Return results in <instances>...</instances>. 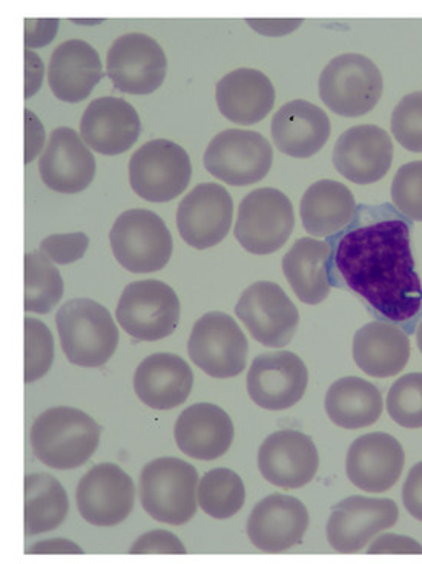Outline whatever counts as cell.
<instances>
[{
    "mask_svg": "<svg viewBox=\"0 0 422 564\" xmlns=\"http://www.w3.org/2000/svg\"><path fill=\"white\" fill-rule=\"evenodd\" d=\"M334 262L347 288L386 319L405 323L421 312L422 282L408 223L380 219L350 230L339 240Z\"/></svg>",
    "mask_w": 422,
    "mask_h": 564,
    "instance_id": "6da1fadb",
    "label": "cell"
},
{
    "mask_svg": "<svg viewBox=\"0 0 422 564\" xmlns=\"http://www.w3.org/2000/svg\"><path fill=\"white\" fill-rule=\"evenodd\" d=\"M101 426L84 411L54 406L43 411L31 429V448L43 465L76 469L86 464L100 444Z\"/></svg>",
    "mask_w": 422,
    "mask_h": 564,
    "instance_id": "7a4b0ae2",
    "label": "cell"
},
{
    "mask_svg": "<svg viewBox=\"0 0 422 564\" xmlns=\"http://www.w3.org/2000/svg\"><path fill=\"white\" fill-rule=\"evenodd\" d=\"M56 324L62 350L74 366H105L119 346V330L111 313L96 301H68L58 308Z\"/></svg>",
    "mask_w": 422,
    "mask_h": 564,
    "instance_id": "3957f363",
    "label": "cell"
},
{
    "mask_svg": "<svg viewBox=\"0 0 422 564\" xmlns=\"http://www.w3.org/2000/svg\"><path fill=\"white\" fill-rule=\"evenodd\" d=\"M198 473L177 457H160L144 466L140 500L144 511L160 523L182 527L197 512Z\"/></svg>",
    "mask_w": 422,
    "mask_h": 564,
    "instance_id": "277c9868",
    "label": "cell"
},
{
    "mask_svg": "<svg viewBox=\"0 0 422 564\" xmlns=\"http://www.w3.org/2000/svg\"><path fill=\"white\" fill-rule=\"evenodd\" d=\"M382 74L363 54H342L323 69L320 97L332 112L342 117H361L374 111L382 96Z\"/></svg>",
    "mask_w": 422,
    "mask_h": 564,
    "instance_id": "5b68a950",
    "label": "cell"
},
{
    "mask_svg": "<svg viewBox=\"0 0 422 564\" xmlns=\"http://www.w3.org/2000/svg\"><path fill=\"white\" fill-rule=\"evenodd\" d=\"M109 242L116 260L131 273L165 269L174 250L165 221L147 209L123 212L109 232Z\"/></svg>",
    "mask_w": 422,
    "mask_h": 564,
    "instance_id": "8992f818",
    "label": "cell"
},
{
    "mask_svg": "<svg viewBox=\"0 0 422 564\" xmlns=\"http://www.w3.org/2000/svg\"><path fill=\"white\" fill-rule=\"evenodd\" d=\"M193 164L185 149L174 141L158 139L137 149L129 160V183L140 198L167 203L190 186Z\"/></svg>",
    "mask_w": 422,
    "mask_h": 564,
    "instance_id": "52a82bcc",
    "label": "cell"
},
{
    "mask_svg": "<svg viewBox=\"0 0 422 564\" xmlns=\"http://www.w3.org/2000/svg\"><path fill=\"white\" fill-rule=\"evenodd\" d=\"M295 227L294 206L286 194L273 187L252 191L238 207L237 241L253 254L277 252Z\"/></svg>",
    "mask_w": 422,
    "mask_h": 564,
    "instance_id": "ba28073f",
    "label": "cell"
},
{
    "mask_svg": "<svg viewBox=\"0 0 422 564\" xmlns=\"http://www.w3.org/2000/svg\"><path fill=\"white\" fill-rule=\"evenodd\" d=\"M116 317L123 330L137 340L165 339L178 325L177 293L158 280L131 282L120 296Z\"/></svg>",
    "mask_w": 422,
    "mask_h": 564,
    "instance_id": "9c48e42d",
    "label": "cell"
},
{
    "mask_svg": "<svg viewBox=\"0 0 422 564\" xmlns=\"http://www.w3.org/2000/svg\"><path fill=\"white\" fill-rule=\"evenodd\" d=\"M187 352L210 378L229 379L244 373L248 366L249 344L232 316L209 312L194 324Z\"/></svg>",
    "mask_w": 422,
    "mask_h": 564,
    "instance_id": "30bf717a",
    "label": "cell"
},
{
    "mask_svg": "<svg viewBox=\"0 0 422 564\" xmlns=\"http://www.w3.org/2000/svg\"><path fill=\"white\" fill-rule=\"evenodd\" d=\"M203 160L206 171L215 178L245 187L261 182L269 174L273 149L260 132L226 129L210 140Z\"/></svg>",
    "mask_w": 422,
    "mask_h": 564,
    "instance_id": "8fae6325",
    "label": "cell"
},
{
    "mask_svg": "<svg viewBox=\"0 0 422 564\" xmlns=\"http://www.w3.org/2000/svg\"><path fill=\"white\" fill-rule=\"evenodd\" d=\"M236 313L252 338L266 347H286L299 330V308L275 282L249 285L238 300Z\"/></svg>",
    "mask_w": 422,
    "mask_h": 564,
    "instance_id": "7c38bea8",
    "label": "cell"
},
{
    "mask_svg": "<svg viewBox=\"0 0 422 564\" xmlns=\"http://www.w3.org/2000/svg\"><path fill=\"white\" fill-rule=\"evenodd\" d=\"M166 70L165 51L148 34L120 35L108 50L107 76L125 94L148 96L158 91Z\"/></svg>",
    "mask_w": 422,
    "mask_h": 564,
    "instance_id": "4fadbf2b",
    "label": "cell"
},
{
    "mask_svg": "<svg viewBox=\"0 0 422 564\" xmlns=\"http://www.w3.org/2000/svg\"><path fill=\"white\" fill-rule=\"evenodd\" d=\"M134 481L120 466L100 464L82 477L77 509L93 527L111 528L125 522L134 508Z\"/></svg>",
    "mask_w": 422,
    "mask_h": 564,
    "instance_id": "5bb4252c",
    "label": "cell"
},
{
    "mask_svg": "<svg viewBox=\"0 0 422 564\" xmlns=\"http://www.w3.org/2000/svg\"><path fill=\"white\" fill-rule=\"evenodd\" d=\"M232 217V197L221 184H198L178 205L180 237L194 249H210L228 237Z\"/></svg>",
    "mask_w": 422,
    "mask_h": 564,
    "instance_id": "9a60e30c",
    "label": "cell"
},
{
    "mask_svg": "<svg viewBox=\"0 0 422 564\" xmlns=\"http://www.w3.org/2000/svg\"><path fill=\"white\" fill-rule=\"evenodd\" d=\"M307 383V367L292 351L264 352L249 368L248 393L264 410L292 409L303 399Z\"/></svg>",
    "mask_w": 422,
    "mask_h": 564,
    "instance_id": "2e32d148",
    "label": "cell"
},
{
    "mask_svg": "<svg viewBox=\"0 0 422 564\" xmlns=\"http://www.w3.org/2000/svg\"><path fill=\"white\" fill-rule=\"evenodd\" d=\"M400 519L392 499L351 496L332 508L327 540L335 551L354 554L367 546L375 535L393 528Z\"/></svg>",
    "mask_w": 422,
    "mask_h": 564,
    "instance_id": "e0dca14e",
    "label": "cell"
},
{
    "mask_svg": "<svg viewBox=\"0 0 422 564\" xmlns=\"http://www.w3.org/2000/svg\"><path fill=\"white\" fill-rule=\"evenodd\" d=\"M318 449L306 434L281 430L271 434L258 452V468L269 484L299 489L314 480L318 471Z\"/></svg>",
    "mask_w": 422,
    "mask_h": 564,
    "instance_id": "ac0fdd59",
    "label": "cell"
},
{
    "mask_svg": "<svg viewBox=\"0 0 422 564\" xmlns=\"http://www.w3.org/2000/svg\"><path fill=\"white\" fill-rule=\"evenodd\" d=\"M393 162V143L385 129L359 124L344 131L334 148L335 170L355 184L385 178Z\"/></svg>",
    "mask_w": 422,
    "mask_h": 564,
    "instance_id": "d6986e66",
    "label": "cell"
},
{
    "mask_svg": "<svg viewBox=\"0 0 422 564\" xmlns=\"http://www.w3.org/2000/svg\"><path fill=\"white\" fill-rule=\"evenodd\" d=\"M39 172L50 189L58 194H79L96 176V159L74 129L62 127L51 132L39 160Z\"/></svg>",
    "mask_w": 422,
    "mask_h": 564,
    "instance_id": "ffe728a7",
    "label": "cell"
},
{
    "mask_svg": "<svg viewBox=\"0 0 422 564\" xmlns=\"http://www.w3.org/2000/svg\"><path fill=\"white\" fill-rule=\"evenodd\" d=\"M404 462V449L397 438L386 433H370L350 445L346 473L361 491L386 492L400 480Z\"/></svg>",
    "mask_w": 422,
    "mask_h": 564,
    "instance_id": "44dd1931",
    "label": "cell"
},
{
    "mask_svg": "<svg viewBox=\"0 0 422 564\" xmlns=\"http://www.w3.org/2000/svg\"><path fill=\"white\" fill-rule=\"evenodd\" d=\"M142 123L134 106L117 97H101L88 105L80 121L86 147L101 155H119L134 147Z\"/></svg>",
    "mask_w": 422,
    "mask_h": 564,
    "instance_id": "7402d4cb",
    "label": "cell"
},
{
    "mask_svg": "<svg viewBox=\"0 0 422 564\" xmlns=\"http://www.w3.org/2000/svg\"><path fill=\"white\" fill-rule=\"evenodd\" d=\"M309 512L299 499L272 494L253 508L248 520V536L257 550L284 552L303 542Z\"/></svg>",
    "mask_w": 422,
    "mask_h": 564,
    "instance_id": "603a6c76",
    "label": "cell"
},
{
    "mask_svg": "<svg viewBox=\"0 0 422 564\" xmlns=\"http://www.w3.org/2000/svg\"><path fill=\"white\" fill-rule=\"evenodd\" d=\"M180 452L197 460H215L229 452L236 429L232 419L214 403H195L175 423Z\"/></svg>",
    "mask_w": 422,
    "mask_h": 564,
    "instance_id": "cb8c5ba5",
    "label": "cell"
},
{
    "mask_svg": "<svg viewBox=\"0 0 422 564\" xmlns=\"http://www.w3.org/2000/svg\"><path fill=\"white\" fill-rule=\"evenodd\" d=\"M104 77L99 53L88 42L72 39L51 54L48 84L58 100L79 104L91 96Z\"/></svg>",
    "mask_w": 422,
    "mask_h": 564,
    "instance_id": "d4e9b609",
    "label": "cell"
},
{
    "mask_svg": "<svg viewBox=\"0 0 422 564\" xmlns=\"http://www.w3.org/2000/svg\"><path fill=\"white\" fill-rule=\"evenodd\" d=\"M271 134L273 144L284 155L309 159L329 140V116L311 101L292 100L273 116Z\"/></svg>",
    "mask_w": 422,
    "mask_h": 564,
    "instance_id": "484cf974",
    "label": "cell"
},
{
    "mask_svg": "<svg viewBox=\"0 0 422 564\" xmlns=\"http://www.w3.org/2000/svg\"><path fill=\"white\" fill-rule=\"evenodd\" d=\"M194 386V373L186 360L172 352H155L137 367L134 390L152 410H172L185 403Z\"/></svg>",
    "mask_w": 422,
    "mask_h": 564,
    "instance_id": "4316f807",
    "label": "cell"
},
{
    "mask_svg": "<svg viewBox=\"0 0 422 564\" xmlns=\"http://www.w3.org/2000/svg\"><path fill=\"white\" fill-rule=\"evenodd\" d=\"M221 116L232 123H260L275 105V88L261 70L240 68L226 74L215 88Z\"/></svg>",
    "mask_w": 422,
    "mask_h": 564,
    "instance_id": "83f0119b",
    "label": "cell"
},
{
    "mask_svg": "<svg viewBox=\"0 0 422 564\" xmlns=\"http://www.w3.org/2000/svg\"><path fill=\"white\" fill-rule=\"evenodd\" d=\"M355 362L372 378H392L404 370L410 359V340L397 325L375 321L355 333Z\"/></svg>",
    "mask_w": 422,
    "mask_h": 564,
    "instance_id": "f1b7e54d",
    "label": "cell"
},
{
    "mask_svg": "<svg viewBox=\"0 0 422 564\" xmlns=\"http://www.w3.org/2000/svg\"><path fill=\"white\" fill-rule=\"evenodd\" d=\"M357 202L349 187L335 180H320L301 198L300 215L312 237H331L350 225Z\"/></svg>",
    "mask_w": 422,
    "mask_h": 564,
    "instance_id": "f546056e",
    "label": "cell"
},
{
    "mask_svg": "<svg viewBox=\"0 0 422 564\" xmlns=\"http://www.w3.org/2000/svg\"><path fill=\"white\" fill-rule=\"evenodd\" d=\"M331 246L314 238H300L283 258V272L301 303L322 304L331 295Z\"/></svg>",
    "mask_w": 422,
    "mask_h": 564,
    "instance_id": "4dcf8cb0",
    "label": "cell"
},
{
    "mask_svg": "<svg viewBox=\"0 0 422 564\" xmlns=\"http://www.w3.org/2000/svg\"><path fill=\"white\" fill-rule=\"evenodd\" d=\"M385 402L374 383L349 376L332 383L326 394V413L344 430H361L381 417Z\"/></svg>",
    "mask_w": 422,
    "mask_h": 564,
    "instance_id": "1f68e13d",
    "label": "cell"
},
{
    "mask_svg": "<svg viewBox=\"0 0 422 564\" xmlns=\"http://www.w3.org/2000/svg\"><path fill=\"white\" fill-rule=\"evenodd\" d=\"M68 496L61 481L50 474L25 476V535L53 531L68 516Z\"/></svg>",
    "mask_w": 422,
    "mask_h": 564,
    "instance_id": "d6a6232c",
    "label": "cell"
},
{
    "mask_svg": "<svg viewBox=\"0 0 422 564\" xmlns=\"http://www.w3.org/2000/svg\"><path fill=\"white\" fill-rule=\"evenodd\" d=\"M64 296V280L42 252L25 253V312L46 315Z\"/></svg>",
    "mask_w": 422,
    "mask_h": 564,
    "instance_id": "836d02e7",
    "label": "cell"
},
{
    "mask_svg": "<svg viewBox=\"0 0 422 564\" xmlns=\"http://www.w3.org/2000/svg\"><path fill=\"white\" fill-rule=\"evenodd\" d=\"M198 505L217 520L230 519L244 508L245 484L236 471L217 468L206 473L198 484Z\"/></svg>",
    "mask_w": 422,
    "mask_h": 564,
    "instance_id": "e575fe53",
    "label": "cell"
},
{
    "mask_svg": "<svg viewBox=\"0 0 422 564\" xmlns=\"http://www.w3.org/2000/svg\"><path fill=\"white\" fill-rule=\"evenodd\" d=\"M389 416L404 429H422V373L402 376L387 395Z\"/></svg>",
    "mask_w": 422,
    "mask_h": 564,
    "instance_id": "d590c367",
    "label": "cell"
},
{
    "mask_svg": "<svg viewBox=\"0 0 422 564\" xmlns=\"http://www.w3.org/2000/svg\"><path fill=\"white\" fill-rule=\"evenodd\" d=\"M54 360L53 333L42 321L25 317V383L48 373Z\"/></svg>",
    "mask_w": 422,
    "mask_h": 564,
    "instance_id": "8d00e7d4",
    "label": "cell"
},
{
    "mask_svg": "<svg viewBox=\"0 0 422 564\" xmlns=\"http://www.w3.org/2000/svg\"><path fill=\"white\" fill-rule=\"evenodd\" d=\"M392 134L402 148L422 152V91L408 94L392 113Z\"/></svg>",
    "mask_w": 422,
    "mask_h": 564,
    "instance_id": "74e56055",
    "label": "cell"
},
{
    "mask_svg": "<svg viewBox=\"0 0 422 564\" xmlns=\"http://www.w3.org/2000/svg\"><path fill=\"white\" fill-rule=\"evenodd\" d=\"M392 202L405 217L422 223V162L398 170L392 182Z\"/></svg>",
    "mask_w": 422,
    "mask_h": 564,
    "instance_id": "f35d334b",
    "label": "cell"
},
{
    "mask_svg": "<svg viewBox=\"0 0 422 564\" xmlns=\"http://www.w3.org/2000/svg\"><path fill=\"white\" fill-rule=\"evenodd\" d=\"M89 238L84 232L50 235L41 242V252L54 264H72L84 258Z\"/></svg>",
    "mask_w": 422,
    "mask_h": 564,
    "instance_id": "ab89813d",
    "label": "cell"
},
{
    "mask_svg": "<svg viewBox=\"0 0 422 564\" xmlns=\"http://www.w3.org/2000/svg\"><path fill=\"white\" fill-rule=\"evenodd\" d=\"M129 552L131 554H186V547L180 542L177 535L158 529L139 536Z\"/></svg>",
    "mask_w": 422,
    "mask_h": 564,
    "instance_id": "60d3db41",
    "label": "cell"
},
{
    "mask_svg": "<svg viewBox=\"0 0 422 564\" xmlns=\"http://www.w3.org/2000/svg\"><path fill=\"white\" fill-rule=\"evenodd\" d=\"M58 19H25V48H41L56 37Z\"/></svg>",
    "mask_w": 422,
    "mask_h": 564,
    "instance_id": "b9f144b4",
    "label": "cell"
},
{
    "mask_svg": "<svg viewBox=\"0 0 422 564\" xmlns=\"http://www.w3.org/2000/svg\"><path fill=\"white\" fill-rule=\"evenodd\" d=\"M402 501L409 514L422 522V462L410 469L402 488Z\"/></svg>",
    "mask_w": 422,
    "mask_h": 564,
    "instance_id": "7bdbcfd3",
    "label": "cell"
},
{
    "mask_svg": "<svg viewBox=\"0 0 422 564\" xmlns=\"http://www.w3.org/2000/svg\"><path fill=\"white\" fill-rule=\"evenodd\" d=\"M367 554H422V546L409 536L386 534L377 539Z\"/></svg>",
    "mask_w": 422,
    "mask_h": 564,
    "instance_id": "ee69618b",
    "label": "cell"
},
{
    "mask_svg": "<svg viewBox=\"0 0 422 564\" xmlns=\"http://www.w3.org/2000/svg\"><path fill=\"white\" fill-rule=\"evenodd\" d=\"M45 143V129L36 113L25 109V164L33 162Z\"/></svg>",
    "mask_w": 422,
    "mask_h": 564,
    "instance_id": "f6af8a7d",
    "label": "cell"
},
{
    "mask_svg": "<svg viewBox=\"0 0 422 564\" xmlns=\"http://www.w3.org/2000/svg\"><path fill=\"white\" fill-rule=\"evenodd\" d=\"M251 29L257 33L268 35V37H281L294 33L296 29L303 25V19H248Z\"/></svg>",
    "mask_w": 422,
    "mask_h": 564,
    "instance_id": "bcb514c9",
    "label": "cell"
},
{
    "mask_svg": "<svg viewBox=\"0 0 422 564\" xmlns=\"http://www.w3.org/2000/svg\"><path fill=\"white\" fill-rule=\"evenodd\" d=\"M43 74L42 58L34 51L25 50V99H31L41 89Z\"/></svg>",
    "mask_w": 422,
    "mask_h": 564,
    "instance_id": "7dc6e473",
    "label": "cell"
},
{
    "mask_svg": "<svg viewBox=\"0 0 422 564\" xmlns=\"http://www.w3.org/2000/svg\"><path fill=\"white\" fill-rule=\"evenodd\" d=\"M26 554H84L82 547L65 539L46 540L39 542L26 550Z\"/></svg>",
    "mask_w": 422,
    "mask_h": 564,
    "instance_id": "c3c4849f",
    "label": "cell"
},
{
    "mask_svg": "<svg viewBox=\"0 0 422 564\" xmlns=\"http://www.w3.org/2000/svg\"><path fill=\"white\" fill-rule=\"evenodd\" d=\"M416 343H418V348H420V351L422 352V321H421L420 325H418Z\"/></svg>",
    "mask_w": 422,
    "mask_h": 564,
    "instance_id": "681fc988",
    "label": "cell"
},
{
    "mask_svg": "<svg viewBox=\"0 0 422 564\" xmlns=\"http://www.w3.org/2000/svg\"><path fill=\"white\" fill-rule=\"evenodd\" d=\"M77 23H99L100 21H74Z\"/></svg>",
    "mask_w": 422,
    "mask_h": 564,
    "instance_id": "f907efd6",
    "label": "cell"
}]
</instances>
